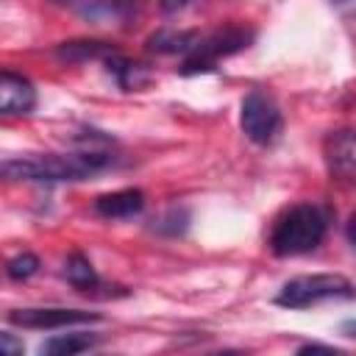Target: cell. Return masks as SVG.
Instances as JSON below:
<instances>
[{
  "instance_id": "obj_1",
  "label": "cell",
  "mask_w": 356,
  "mask_h": 356,
  "mask_svg": "<svg viewBox=\"0 0 356 356\" xmlns=\"http://www.w3.org/2000/svg\"><path fill=\"white\" fill-rule=\"evenodd\" d=\"M114 159L108 153L83 150V153H44V156H22V159H6L3 175L11 181H86L103 170H108Z\"/></svg>"
},
{
  "instance_id": "obj_2",
  "label": "cell",
  "mask_w": 356,
  "mask_h": 356,
  "mask_svg": "<svg viewBox=\"0 0 356 356\" xmlns=\"http://www.w3.org/2000/svg\"><path fill=\"white\" fill-rule=\"evenodd\" d=\"M328 231V217L314 203H298L289 206L270 231V250L275 256H300L314 250Z\"/></svg>"
},
{
  "instance_id": "obj_3",
  "label": "cell",
  "mask_w": 356,
  "mask_h": 356,
  "mask_svg": "<svg viewBox=\"0 0 356 356\" xmlns=\"http://www.w3.org/2000/svg\"><path fill=\"white\" fill-rule=\"evenodd\" d=\"M350 298H356V289L345 275L312 273V275L289 278L281 286V292L275 295V303L286 306V309H309L323 300H350Z\"/></svg>"
},
{
  "instance_id": "obj_4",
  "label": "cell",
  "mask_w": 356,
  "mask_h": 356,
  "mask_svg": "<svg viewBox=\"0 0 356 356\" xmlns=\"http://www.w3.org/2000/svg\"><path fill=\"white\" fill-rule=\"evenodd\" d=\"M253 39V31L242 28V25H225L209 36H200L195 42V47L186 53V61H184V72L192 75V72H206V70H214V64L225 56H234L239 53L242 47H248Z\"/></svg>"
},
{
  "instance_id": "obj_5",
  "label": "cell",
  "mask_w": 356,
  "mask_h": 356,
  "mask_svg": "<svg viewBox=\"0 0 356 356\" xmlns=\"http://www.w3.org/2000/svg\"><path fill=\"white\" fill-rule=\"evenodd\" d=\"M239 125H242V134L253 145H273L284 131V117L273 97H267L261 92H250L242 100Z\"/></svg>"
},
{
  "instance_id": "obj_6",
  "label": "cell",
  "mask_w": 356,
  "mask_h": 356,
  "mask_svg": "<svg viewBox=\"0 0 356 356\" xmlns=\"http://www.w3.org/2000/svg\"><path fill=\"white\" fill-rule=\"evenodd\" d=\"M11 325L19 328H67V325H81V323H95L100 320L95 312H81V309H14L6 314Z\"/></svg>"
},
{
  "instance_id": "obj_7",
  "label": "cell",
  "mask_w": 356,
  "mask_h": 356,
  "mask_svg": "<svg viewBox=\"0 0 356 356\" xmlns=\"http://www.w3.org/2000/svg\"><path fill=\"white\" fill-rule=\"evenodd\" d=\"M325 167L339 181H356V131H334L323 142Z\"/></svg>"
},
{
  "instance_id": "obj_8",
  "label": "cell",
  "mask_w": 356,
  "mask_h": 356,
  "mask_svg": "<svg viewBox=\"0 0 356 356\" xmlns=\"http://www.w3.org/2000/svg\"><path fill=\"white\" fill-rule=\"evenodd\" d=\"M36 106V89L28 78L11 72V70H3L0 75V111L6 117H14V114H31Z\"/></svg>"
},
{
  "instance_id": "obj_9",
  "label": "cell",
  "mask_w": 356,
  "mask_h": 356,
  "mask_svg": "<svg viewBox=\"0 0 356 356\" xmlns=\"http://www.w3.org/2000/svg\"><path fill=\"white\" fill-rule=\"evenodd\" d=\"M145 209V192L142 189H117L108 195H100L95 200V211L106 220H125Z\"/></svg>"
},
{
  "instance_id": "obj_10",
  "label": "cell",
  "mask_w": 356,
  "mask_h": 356,
  "mask_svg": "<svg viewBox=\"0 0 356 356\" xmlns=\"http://www.w3.org/2000/svg\"><path fill=\"white\" fill-rule=\"evenodd\" d=\"M56 56L61 61H70V64H83V61H95V58H106L108 61L111 56H117V50L108 42H86V39H81V42L58 44Z\"/></svg>"
},
{
  "instance_id": "obj_11",
  "label": "cell",
  "mask_w": 356,
  "mask_h": 356,
  "mask_svg": "<svg viewBox=\"0 0 356 356\" xmlns=\"http://www.w3.org/2000/svg\"><path fill=\"white\" fill-rule=\"evenodd\" d=\"M108 72H114L117 83H120L125 92L142 89V86L150 81V72H147L145 64L128 61V58H122V56H111V58H108Z\"/></svg>"
},
{
  "instance_id": "obj_12",
  "label": "cell",
  "mask_w": 356,
  "mask_h": 356,
  "mask_svg": "<svg viewBox=\"0 0 356 356\" xmlns=\"http://www.w3.org/2000/svg\"><path fill=\"white\" fill-rule=\"evenodd\" d=\"M64 278H67L75 289H81V292H92V289L100 284L97 275H95L92 261H89L83 253L67 256V261H64Z\"/></svg>"
},
{
  "instance_id": "obj_13",
  "label": "cell",
  "mask_w": 356,
  "mask_h": 356,
  "mask_svg": "<svg viewBox=\"0 0 356 356\" xmlns=\"http://www.w3.org/2000/svg\"><path fill=\"white\" fill-rule=\"evenodd\" d=\"M95 342H97V337H92V334H58V337L42 342L39 345V353H47V356H72V353L89 350Z\"/></svg>"
},
{
  "instance_id": "obj_14",
  "label": "cell",
  "mask_w": 356,
  "mask_h": 356,
  "mask_svg": "<svg viewBox=\"0 0 356 356\" xmlns=\"http://www.w3.org/2000/svg\"><path fill=\"white\" fill-rule=\"evenodd\" d=\"M200 36L195 31H159L147 39V47L156 53H189Z\"/></svg>"
},
{
  "instance_id": "obj_15",
  "label": "cell",
  "mask_w": 356,
  "mask_h": 356,
  "mask_svg": "<svg viewBox=\"0 0 356 356\" xmlns=\"http://www.w3.org/2000/svg\"><path fill=\"white\" fill-rule=\"evenodd\" d=\"M131 11H134V0H92V3L81 6V14L86 19H97V22L125 19Z\"/></svg>"
},
{
  "instance_id": "obj_16",
  "label": "cell",
  "mask_w": 356,
  "mask_h": 356,
  "mask_svg": "<svg viewBox=\"0 0 356 356\" xmlns=\"http://www.w3.org/2000/svg\"><path fill=\"white\" fill-rule=\"evenodd\" d=\"M36 270H39V259H36L33 253H19V256L8 259V264H6V273H8V278H14V281H25V278H31Z\"/></svg>"
},
{
  "instance_id": "obj_17",
  "label": "cell",
  "mask_w": 356,
  "mask_h": 356,
  "mask_svg": "<svg viewBox=\"0 0 356 356\" xmlns=\"http://www.w3.org/2000/svg\"><path fill=\"white\" fill-rule=\"evenodd\" d=\"M0 342H3V350H6V356H17V353H22V342H17L8 331H3L0 334Z\"/></svg>"
},
{
  "instance_id": "obj_18",
  "label": "cell",
  "mask_w": 356,
  "mask_h": 356,
  "mask_svg": "<svg viewBox=\"0 0 356 356\" xmlns=\"http://www.w3.org/2000/svg\"><path fill=\"white\" fill-rule=\"evenodd\" d=\"M345 234H348V239L356 245V211L350 214V220H348V228H345Z\"/></svg>"
},
{
  "instance_id": "obj_19",
  "label": "cell",
  "mask_w": 356,
  "mask_h": 356,
  "mask_svg": "<svg viewBox=\"0 0 356 356\" xmlns=\"http://www.w3.org/2000/svg\"><path fill=\"white\" fill-rule=\"evenodd\" d=\"M342 334L356 339V320H345V323H342Z\"/></svg>"
},
{
  "instance_id": "obj_20",
  "label": "cell",
  "mask_w": 356,
  "mask_h": 356,
  "mask_svg": "<svg viewBox=\"0 0 356 356\" xmlns=\"http://www.w3.org/2000/svg\"><path fill=\"white\" fill-rule=\"evenodd\" d=\"M334 6H345V3H356V0H331Z\"/></svg>"
}]
</instances>
